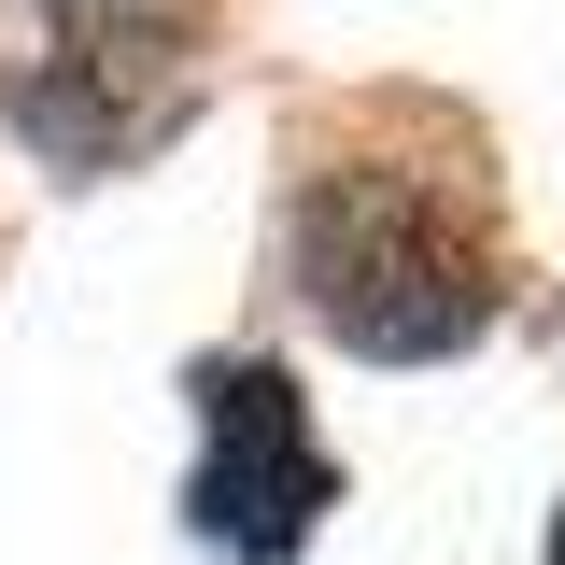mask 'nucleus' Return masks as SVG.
<instances>
[{"label":"nucleus","instance_id":"obj_2","mask_svg":"<svg viewBox=\"0 0 565 565\" xmlns=\"http://www.w3.org/2000/svg\"><path fill=\"white\" fill-rule=\"evenodd\" d=\"M326 438L297 411V382H282L269 353H212L199 367V481H184V523H199L226 565H297L311 552V523H326Z\"/></svg>","mask_w":565,"mask_h":565},{"label":"nucleus","instance_id":"obj_4","mask_svg":"<svg viewBox=\"0 0 565 565\" xmlns=\"http://www.w3.org/2000/svg\"><path fill=\"white\" fill-rule=\"evenodd\" d=\"M57 29H99V14H184V0H43Z\"/></svg>","mask_w":565,"mask_h":565},{"label":"nucleus","instance_id":"obj_1","mask_svg":"<svg viewBox=\"0 0 565 565\" xmlns=\"http://www.w3.org/2000/svg\"><path fill=\"white\" fill-rule=\"evenodd\" d=\"M297 269H311V311L353 353H382V367L467 353L509 311V269H494L481 212L438 170H326L297 199Z\"/></svg>","mask_w":565,"mask_h":565},{"label":"nucleus","instance_id":"obj_3","mask_svg":"<svg viewBox=\"0 0 565 565\" xmlns=\"http://www.w3.org/2000/svg\"><path fill=\"white\" fill-rule=\"evenodd\" d=\"M199 0L184 14H99V29H57L43 57L0 85V114L29 156H57V170H128L156 141L184 128V99H199Z\"/></svg>","mask_w":565,"mask_h":565},{"label":"nucleus","instance_id":"obj_5","mask_svg":"<svg viewBox=\"0 0 565 565\" xmlns=\"http://www.w3.org/2000/svg\"><path fill=\"white\" fill-rule=\"evenodd\" d=\"M552 565H565V523H552Z\"/></svg>","mask_w":565,"mask_h":565}]
</instances>
